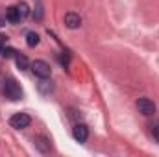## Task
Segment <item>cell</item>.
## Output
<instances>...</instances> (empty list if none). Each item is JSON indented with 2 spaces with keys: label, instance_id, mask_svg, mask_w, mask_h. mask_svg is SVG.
<instances>
[{
  "label": "cell",
  "instance_id": "obj_1",
  "mask_svg": "<svg viewBox=\"0 0 159 157\" xmlns=\"http://www.w3.org/2000/svg\"><path fill=\"white\" fill-rule=\"evenodd\" d=\"M2 91H4V94H6V98H9L11 102H17V100L22 98V89H20V85H19L13 78H7L4 81Z\"/></svg>",
  "mask_w": 159,
  "mask_h": 157
},
{
  "label": "cell",
  "instance_id": "obj_2",
  "mask_svg": "<svg viewBox=\"0 0 159 157\" xmlns=\"http://www.w3.org/2000/svg\"><path fill=\"white\" fill-rule=\"evenodd\" d=\"M30 69H32V72L37 76V78H50V74H52V69H50V65L46 63V61H43V59H35V61H32L30 63Z\"/></svg>",
  "mask_w": 159,
  "mask_h": 157
},
{
  "label": "cell",
  "instance_id": "obj_3",
  "mask_svg": "<svg viewBox=\"0 0 159 157\" xmlns=\"http://www.w3.org/2000/svg\"><path fill=\"white\" fill-rule=\"evenodd\" d=\"M32 124V118L28 113H15L13 117L9 118V126L15 128V129H24Z\"/></svg>",
  "mask_w": 159,
  "mask_h": 157
},
{
  "label": "cell",
  "instance_id": "obj_4",
  "mask_svg": "<svg viewBox=\"0 0 159 157\" xmlns=\"http://www.w3.org/2000/svg\"><path fill=\"white\" fill-rule=\"evenodd\" d=\"M137 109L139 113H143L144 117H152L156 113V104L150 98H139L137 100Z\"/></svg>",
  "mask_w": 159,
  "mask_h": 157
},
{
  "label": "cell",
  "instance_id": "obj_5",
  "mask_svg": "<svg viewBox=\"0 0 159 157\" xmlns=\"http://www.w3.org/2000/svg\"><path fill=\"white\" fill-rule=\"evenodd\" d=\"M34 146L39 150L41 154H48V152L52 150V141H50L46 135H37V137L34 139Z\"/></svg>",
  "mask_w": 159,
  "mask_h": 157
},
{
  "label": "cell",
  "instance_id": "obj_6",
  "mask_svg": "<svg viewBox=\"0 0 159 157\" xmlns=\"http://www.w3.org/2000/svg\"><path fill=\"white\" fill-rule=\"evenodd\" d=\"M63 20H65V26H67L69 30H76V28H80V26H81V17H80L78 13H74V11L65 13Z\"/></svg>",
  "mask_w": 159,
  "mask_h": 157
},
{
  "label": "cell",
  "instance_id": "obj_7",
  "mask_svg": "<svg viewBox=\"0 0 159 157\" xmlns=\"http://www.w3.org/2000/svg\"><path fill=\"white\" fill-rule=\"evenodd\" d=\"M72 137H74L78 142H85L87 137H89V129H87V126H85V124H76V126L72 128Z\"/></svg>",
  "mask_w": 159,
  "mask_h": 157
},
{
  "label": "cell",
  "instance_id": "obj_8",
  "mask_svg": "<svg viewBox=\"0 0 159 157\" xmlns=\"http://www.w3.org/2000/svg\"><path fill=\"white\" fill-rule=\"evenodd\" d=\"M6 20H9L11 24H17V22H20V20H22V19H20V15H19L17 6L7 7V11H6Z\"/></svg>",
  "mask_w": 159,
  "mask_h": 157
},
{
  "label": "cell",
  "instance_id": "obj_9",
  "mask_svg": "<svg viewBox=\"0 0 159 157\" xmlns=\"http://www.w3.org/2000/svg\"><path fill=\"white\" fill-rule=\"evenodd\" d=\"M37 89L41 94H50L54 91V85H52V81H48V78H41V81L37 83Z\"/></svg>",
  "mask_w": 159,
  "mask_h": 157
},
{
  "label": "cell",
  "instance_id": "obj_10",
  "mask_svg": "<svg viewBox=\"0 0 159 157\" xmlns=\"http://www.w3.org/2000/svg\"><path fill=\"white\" fill-rule=\"evenodd\" d=\"M15 63H17V67H19L20 70H28V69H30V61H28V57L22 56V54H17V56H15Z\"/></svg>",
  "mask_w": 159,
  "mask_h": 157
},
{
  "label": "cell",
  "instance_id": "obj_11",
  "mask_svg": "<svg viewBox=\"0 0 159 157\" xmlns=\"http://www.w3.org/2000/svg\"><path fill=\"white\" fill-rule=\"evenodd\" d=\"M26 44L32 46V48L37 46V44H39V35H37L35 32H28V34H26Z\"/></svg>",
  "mask_w": 159,
  "mask_h": 157
},
{
  "label": "cell",
  "instance_id": "obj_12",
  "mask_svg": "<svg viewBox=\"0 0 159 157\" xmlns=\"http://www.w3.org/2000/svg\"><path fill=\"white\" fill-rule=\"evenodd\" d=\"M17 9H19V15H20V19H26V17H28V13H30L28 6H26L24 2H20V4L17 6Z\"/></svg>",
  "mask_w": 159,
  "mask_h": 157
},
{
  "label": "cell",
  "instance_id": "obj_13",
  "mask_svg": "<svg viewBox=\"0 0 159 157\" xmlns=\"http://www.w3.org/2000/svg\"><path fill=\"white\" fill-rule=\"evenodd\" d=\"M150 135L154 137V141H156V142H159V122H156V124H152V126H150Z\"/></svg>",
  "mask_w": 159,
  "mask_h": 157
}]
</instances>
